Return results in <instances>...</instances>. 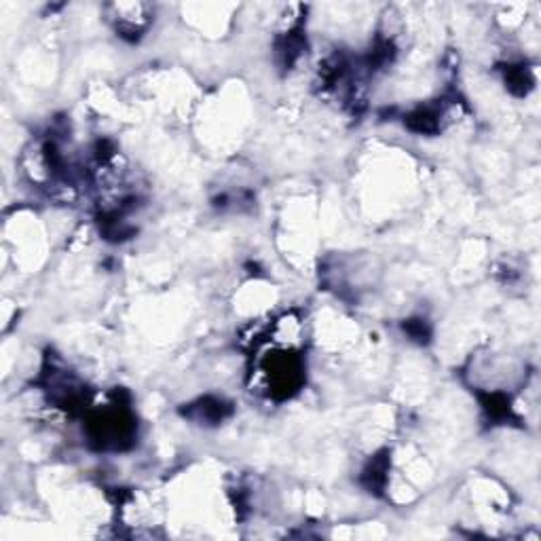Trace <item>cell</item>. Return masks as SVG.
Here are the masks:
<instances>
[{
  "instance_id": "1",
  "label": "cell",
  "mask_w": 541,
  "mask_h": 541,
  "mask_svg": "<svg viewBox=\"0 0 541 541\" xmlns=\"http://www.w3.org/2000/svg\"><path fill=\"white\" fill-rule=\"evenodd\" d=\"M188 414L201 423H218L228 414V404H224L218 398H205V400H199L197 404H192Z\"/></svg>"
},
{
  "instance_id": "2",
  "label": "cell",
  "mask_w": 541,
  "mask_h": 541,
  "mask_svg": "<svg viewBox=\"0 0 541 541\" xmlns=\"http://www.w3.org/2000/svg\"><path fill=\"white\" fill-rule=\"evenodd\" d=\"M404 330L412 340H419V342H425L430 338V328L425 324V320H408L404 324Z\"/></svg>"
}]
</instances>
